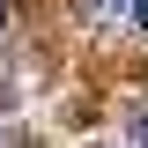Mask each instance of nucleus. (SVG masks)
<instances>
[{
  "mask_svg": "<svg viewBox=\"0 0 148 148\" xmlns=\"http://www.w3.org/2000/svg\"><path fill=\"white\" fill-rule=\"evenodd\" d=\"M0 30H8V0H0Z\"/></svg>",
  "mask_w": 148,
  "mask_h": 148,
  "instance_id": "3",
  "label": "nucleus"
},
{
  "mask_svg": "<svg viewBox=\"0 0 148 148\" xmlns=\"http://www.w3.org/2000/svg\"><path fill=\"white\" fill-rule=\"evenodd\" d=\"M126 15H133V30H148V0H126Z\"/></svg>",
  "mask_w": 148,
  "mask_h": 148,
  "instance_id": "1",
  "label": "nucleus"
},
{
  "mask_svg": "<svg viewBox=\"0 0 148 148\" xmlns=\"http://www.w3.org/2000/svg\"><path fill=\"white\" fill-rule=\"evenodd\" d=\"M133 141H141V148H148V104H141V126H133Z\"/></svg>",
  "mask_w": 148,
  "mask_h": 148,
  "instance_id": "2",
  "label": "nucleus"
}]
</instances>
